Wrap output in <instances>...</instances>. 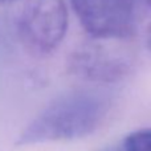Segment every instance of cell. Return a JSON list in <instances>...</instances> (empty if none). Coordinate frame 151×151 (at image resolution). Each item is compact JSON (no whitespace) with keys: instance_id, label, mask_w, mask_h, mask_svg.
Segmentation results:
<instances>
[{"instance_id":"cell-3","label":"cell","mask_w":151,"mask_h":151,"mask_svg":"<svg viewBox=\"0 0 151 151\" xmlns=\"http://www.w3.org/2000/svg\"><path fill=\"white\" fill-rule=\"evenodd\" d=\"M127 39L90 37L69 57V69L77 77L93 82H115L131 72L135 53Z\"/></svg>"},{"instance_id":"cell-2","label":"cell","mask_w":151,"mask_h":151,"mask_svg":"<svg viewBox=\"0 0 151 151\" xmlns=\"http://www.w3.org/2000/svg\"><path fill=\"white\" fill-rule=\"evenodd\" d=\"M12 24L19 40L37 55L53 52L68 29V8L64 0H15Z\"/></svg>"},{"instance_id":"cell-8","label":"cell","mask_w":151,"mask_h":151,"mask_svg":"<svg viewBox=\"0 0 151 151\" xmlns=\"http://www.w3.org/2000/svg\"><path fill=\"white\" fill-rule=\"evenodd\" d=\"M12 1H15V0H0V5H4V4H11Z\"/></svg>"},{"instance_id":"cell-5","label":"cell","mask_w":151,"mask_h":151,"mask_svg":"<svg viewBox=\"0 0 151 151\" xmlns=\"http://www.w3.org/2000/svg\"><path fill=\"white\" fill-rule=\"evenodd\" d=\"M123 151H151V127L130 133L121 142Z\"/></svg>"},{"instance_id":"cell-1","label":"cell","mask_w":151,"mask_h":151,"mask_svg":"<svg viewBox=\"0 0 151 151\" xmlns=\"http://www.w3.org/2000/svg\"><path fill=\"white\" fill-rule=\"evenodd\" d=\"M111 99L97 90L60 96L40 111L16 139L17 146L73 141L93 134L106 119Z\"/></svg>"},{"instance_id":"cell-9","label":"cell","mask_w":151,"mask_h":151,"mask_svg":"<svg viewBox=\"0 0 151 151\" xmlns=\"http://www.w3.org/2000/svg\"><path fill=\"white\" fill-rule=\"evenodd\" d=\"M147 1H149V4H150V5H151V0H147Z\"/></svg>"},{"instance_id":"cell-6","label":"cell","mask_w":151,"mask_h":151,"mask_svg":"<svg viewBox=\"0 0 151 151\" xmlns=\"http://www.w3.org/2000/svg\"><path fill=\"white\" fill-rule=\"evenodd\" d=\"M99 151H123L121 143H115V145H110V146H106L105 149L99 150Z\"/></svg>"},{"instance_id":"cell-7","label":"cell","mask_w":151,"mask_h":151,"mask_svg":"<svg viewBox=\"0 0 151 151\" xmlns=\"http://www.w3.org/2000/svg\"><path fill=\"white\" fill-rule=\"evenodd\" d=\"M146 45L149 48V50L151 52V24L150 27L147 28V32H146Z\"/></svg>"},{"instance_id":"cell-4","label":"cell","mask_w":151,"mask_h":151,"mask_svg":"<svg viewBox=\"0 0 151 151\" xmlns=\"http://www.w3.org/2000/svg\"><path fill=\"white\" fill-rule=\"evenodd\" d=\"M70 4L90 37L127 39L135 29L139 0H70Z\"/></svg>"}]
</instances>
